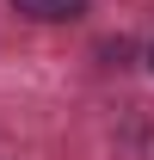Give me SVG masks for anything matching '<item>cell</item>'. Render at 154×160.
Wrapping results in <instances>:
<instances>
[{
    "label": "cell",
    "instance_id": "cell-2",
    "mask_svg": "<svg viewBox=\"0 0 154 160\" xmlns=\"http://www.w3.org/2000/svg\"><path fill=\"white\" fill-rule=\"evenodd\" d=\"M148 68H154V43H148Z\"/></svg>",
    "mask_w": 154,
    "mask_h": 160
},
{
    "label": "cell",
    "instance_id": "cell-1",
    "mask_svg": "<svg viewBox=\"0 0 154 160\" xmlns=\"http://www.w3.org/2000/svg\"><path fill=\"white\" fill-rule=\"evenodd\" d=\"M13 12H25L37 25H68V19L86 12V0H13Z\"/></svg>",
    "mask_w": 154,
    "mask_h": 160
}]
</instances>
